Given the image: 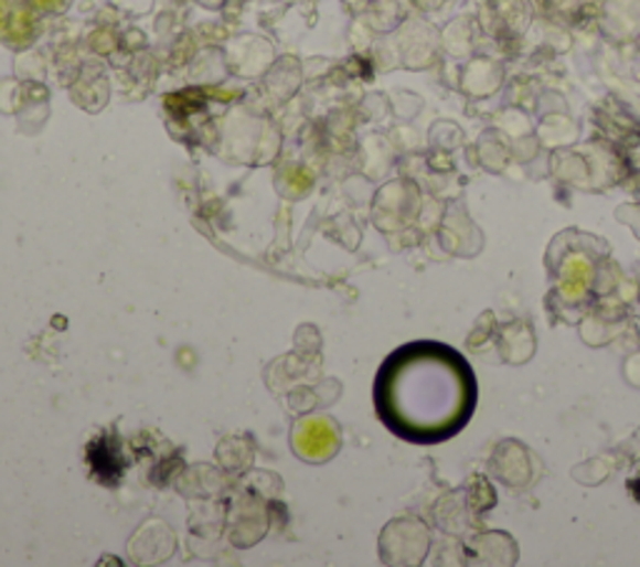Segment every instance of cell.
<instances>
[{"label": "cell", "instance_id": "6da1fadb", "mask_svg": "<svg viewBox=\"0 0 640 567\" xmlns=\"http://www.w3.org/2000/svg\"><path fill=\"white\" fill-rule=\"evenodd\" d=\"M375 413L401 440L436 446L466 428L478 405V381L456 347L416 340L393 351L375 375Z\"/></svg>", "mask_w": 640, "mask_h": 567}, {"label": "cell", "instance_id": "7a4b0ae2", "mask_svg": "<svg viewBox=\"0 0 640 567\" xmlns=\"http://www.w3.org/2000/svg\"><path fill=\"white\" fill-rule=\"evenodd\" d=\"M298 450L303 452V458H328L338 448L335 430L326 420H308L300 425L298 438H296Z\"/></svg>", "mask_w": 640, "mask_h": 567}]
</instances>
